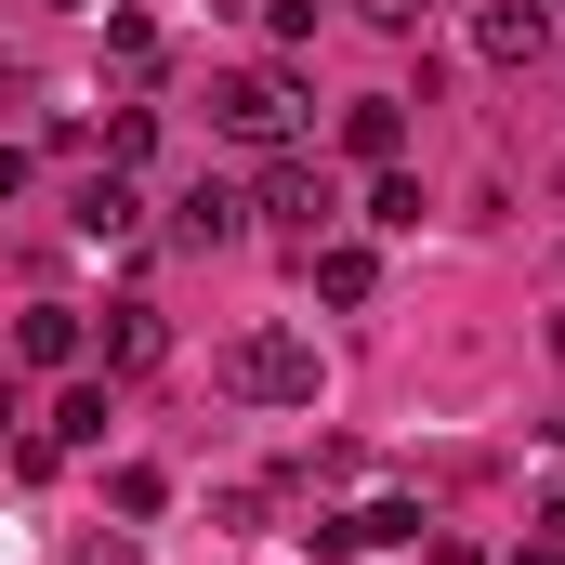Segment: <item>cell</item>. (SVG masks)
Returning <instances> with one entry per match:
<instances>
[{
    "label": "cell",
    "mask_w": 565,
    "mask_h": 565,
    "mask_svg": "<svg viewBox=\"0 0 565 565\" xmlns=\"http://www.w3.org/2000/svg\"><path fill=\"white\" fill-rule=\"evenodd\" d=\"M224 395H237V408H316L329 369H316L302 329H237V342H224Z\"/></svg>",
    "instance_id": "obj_1"
},
{
    "label": "cell",
    "mask_w": 565,
    "mask_h": 565,
    "mask_svg": "<svg viewBox=\"0 0 565 565\" xmlns=\"http://www.w3.org/2000/svg\"><path fill=\"white\" fill-rule=\"evenodd\" d=\"M211 132L250 145V158L302 145V79H289V66H224V79H211Z\"/></svg>",
    "instance_id": "obj_2"
},
{
    "label": "cell",
    "mask_w": 565,
    "mask_h": 565,
    "mask_svg": "<svg viewBox=\"0 0 565 565\" xmlns=\"http://www.w3.org/2000/svg\"><path fill=\"white\" fill-rule=\"evenodd\" d=\"M250 224H289V237H329V171H316L302 145H277V158H264V184H250Z\"/></svg>",
    "instance_id": "obj_3"
},
{
    "label": "cell",
    "mask_w": 565,
    "mask_h": 565,
    "mask_svg": "<svg viewBox=\"0 0 565 565\" xmlns=\"http://www.w3.org/2000/svg\"><path fill=\"white\" fill-rule=\"evenodd\" d=\"M237 237H250V184H211V171H198V184L171 198V250H237Z\"/></svg>",
    "instance_id": "obj_4"
},
{
    "label": "cell",
    "mask_w": 565,
    "mask_h": 565,
    "mask_svg": "<svg viewBox=\"0 0 565 565\" xmlns=\"http://www.w3.org/2000/svg\"><path fill=\"white\" fill-rule=\"evenodd\" d=\"M93 355H106V382H145V369H171V316H158V302H106Z\"/></svg>",
    "instance_id": "obj_5"
},
{
    "label": "cell",
    "mask_w": 565,
    "mask_h": 565,
    "mask_svg": "<svg viewBox=\"0 0 565 565\" xmlns=\"http://www.w3.org/2000/svg\"><path fill=\"white\" fill-rule=\"evenodd\" d=\"M302 289H316V302H342V316H355V302H369V289H382V250H369V237H302Z\"/></svg>",
    "instance_id": "obj_6"
},
{
    "label": "cell",
    "mask_w": 565,
    "mask_h": 565,
    "mask_svg": "<svg viewBox=\"0 0 565 565\" xmlns=\"http://www.w3.org/2000/svg\"><path fill=\"white\" fill-rule=\"evenodd\" d=\"M79 355H93L79 302H26V316H13V369H79Z\"/></svg>",
    "instance_id": "obj_7"
},
{
    "label": "cell",
    "mask_w": 565,
    "mask_h": 565,
    "mask_svg": "<svg viewBox=\"0 0 565 565\" xmlns=\"http://www.w3.org/2000/svg\"><path fill=\"white\" fill-rule=\"evenodd\" d=\"M342 158L395 171V158H408V93H355V106H342Z\"/></svg>",
    "instance_id": "obj_8"
},
{
    "label": "cell",
    "mask_w": 565,
    "mask_h": 565,
    "mask_svg": "<svg viewBox=\"0 0 565 565\" xmlns=\"http://www.w3.org/2000/svg\"><path fill=\"white\" fill-rule=\"evenodd\" d=\"M540 40H553L540 0H487V13H473V53H487V66H540Z\"/></svg>",
    "instance_id": "obj_9"
},
{
    "label": "cell",
    "mask_w": 565,
    "mask_h": 565,
    "mask_svg": "<svg viewBox=\"0 0 565 565\" xmlns=\"http://www.w3.org/2000/svg\"><path fill=\"white\" fill-rule=\"evenodd\" d=\"M66 224H79V237H132V224H145L132 171H79V198H66Z\"/></svg>",
    "instance_id": "obj_10"
},
{
    "label": "cell",
    "mask_w": 565,
    "mask_h": 565,
    "mask_svg": "<svg viewBox=\"0 0 565 565\" xmlns=\"http://www.w3.org/2000/svg\"><path fill=\"white\" fill-rule=\"evenodd\" d=\"M53 447H106V382H66L53 395Z\"/></svg>",
    "instance_id": "obj_11"
},
{
    "label": "cell",
    "mask_w": 565,
    "mask_h": 565,
    "mask_svg": "<svg viewBox=\"0 0 565 565\" xmlns=\"http://www.w3.org/2000/svg\"><path fill=\"white\" fill-rule=\"evenodd\" d=\"M145 158H158V106H119L106 119V171H145Z\"/></svg>",
    "instance_id": "obj_12"
},
{
    "label": "cell",
    "mask_w": 565,
    "mask_h": 565,
    "mask_svg": "<svg viewBox=\"0 0 565 565\" xmlns=\"http://www.w3.org/2000/svg\"><path fill=\"white\" fill-rule=\"evenodd\" d=\"M369 224H382V237H422V184L382 171V184H369Z\"/></svg>",
    "instance_id": "obj_13"
},
{
    "label": "cell",
    "mask_w": 565,
    "mask_h": 565,
    "mask_svg": "<svg viewBox=\"0 0 565 565\" xmlns=\"http://www.w3.org/2000/svg\"><path fill=\"white\" fill-rule=\"evenodd\" d=\"M106 53L145 79V66H158V13H132V0H119V13H106Z\"/></svg>",
    "instance_id": "obj_14"
},
{
    "label": "cell",
    "mask_w": 565,
    "mask_h": 565,
    "mask_svg": "<svg viewBox=\"0 0 565 565\" xmlns=\"http://www.w3.org/2000/svg\"><path fill=\"white\" fill-rule=\"evenodd\" d=\"M106 500H119V513H132V526H145V513L171 500V473H158V460H119V473H106Z\"/></svg>",
    "instance_id": "obj_15"
},
{
    "label": "cell",
    "mask_w": 565,
    "mask_h": 565,
    "mask_svg": "<svg viewBox=\"0 0 565 565\" xmlns=\"http://www.w3.org/2000/svg\"><path fill=\"white\" fill-rule=\"evenodd\" d=\"M26 184H40V158H26V145H0V211H13Z\"/></svg>",
    "instance_id": "obj_16"
},
{
    "label": "cell",
    "mask_w": 565,
    "mask_h": 565,
    "mask_svg": "<svg viewBox=\"0 0 565 565\" xmlns=\"http://www.w3.org/2000/svg\"><path fill=\"white\" fill-rule=\"evenodd\" d=\"M66 565H145V553H132V540H119V526H106V540H79V553H66Z\"/></svg>",
    "instance_id": "obj_17"
},
{
    "label": "cell",
    "mask_w": 565,
    "mask_h": 565,
    "mask_svg": "<svg viewBox=\"0 0 565 565\" xmlns=\"http://www.w3.org/2000/svg\"><path fill=\"white\" fill-rule=\"evenodd\" d=\"M422 13H434V0H369V26H395V40H408Z\"/></svg>",
    "instance_id": "obj_18"
},
{
    "label": "cell",
    "mask_w": 565,
    "mask_h": 565,
    "mask_svg": "<svg viewBox=\"0 0 565 565\" xmlns=\"http://www.w3.org/2000/svg\"><path fill=\"white\" fill-rule=\"evenodd\" d=\"M13 434H26V395H13V369H0V447H13Z\"/></svg>",
    "instance_id": "obj_19"
},
{
    "label": "cell",
    "mask_w": 565,
    "mask_h": 565,
    "mask_svg": "<svg viewBox=\"0 0 565 565\" xmlns=\"http://www.w3.org/2000/svg\"><path fill=\"white\" fill-rule=\"evenodd\" d=\"M540 540H565V473H553V487H540Z\"/></svg>",
    "instance_id": "obj_20"
},
{
    "label": "cell",
    "mask_w": 565,
    "mask_h": 565,
    "mask_svg": "<svg viewBox=\"0 0 565 565\" xmlns=\"http://www.w3.org/2000/svg\"><path fill=\"white\" fill-rule=\"evenodd\" d=\"M26 79H40V66H26V53H0V106H13V93H26Z\"/></svg>",
    "instance_id": "obj_21"
},
{
    "label": "cell",
    "mask_w": 565,
    "mask_h": 565,
    "mask_svg": "<svg viewBox=\"0 0 565 565\" xmlns=\"http://www.w3.org/2000/svg\"><path fill=\"white\" fill-rule=\"evenodd\" d=\"M513 565H565V540H513Z\"/></svg>",
    "instance_id": "obj_22"
},
{
    "label": "cell",
    "mask_w": 565,
    "mask_h": 565,
    "mask_svg": "<svg viewBox=\"0 0 565 565\" xmlns=\"http://www.w3.org/2000/svg\"><path fill=\"white\" fill-rule=\"evenodd\" d=\"M53 13H106V0H53Z\"/></svg>",
    "instance_id": "obj_23"
},
{
    "label": "cell",
    "mask_w": 565,
    "mask_h": 565,
    "mask_svg": "<svg viewBox=\"0 0 565 565\" xmlns=\"http://www.w3.org/2000/svg\"><path fill=\"white\" fill-rule=\"evenodd\" d=\"M553 355H565V316H553Z\"/></svg>",
    "instance_id": "obj_24"
},
{
    "label": "cell",
    "mask_w": 565,
    "mask_h": 565,
    "mask_svg": "<svg viewBox=\"0 0 565 565\" xmlns=\"http://www.w3.org/2000/svg\"><path fill=\"white\" fill-rule=\"evenodd\" d=\"M540 13H553V0H540Z\"/></svg>",
    "instance_id": "obj_25"
}]
</instances>
